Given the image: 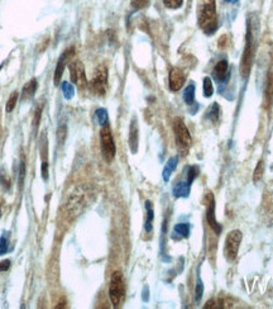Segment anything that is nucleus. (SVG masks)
Segmentation results:
<instances>
[{
  "label": "nucleus",
  "instance_id": "nucleus-1",
  "mask_svg": "<svg viewBox=\"0 0 273 309\" xmlns=\"http://www.w3.org/2000/svg\"><path fill=\"white\" fill-rule=\"evenodd\" d=\"M92 199V191L88 185L78 186L72 193L70 194L66 203V212L70 217H78L82 213V210L90 204Z\"/></svg>",
  "mask_w": 273,
  "mask_h": 309
},
{
  "label": "nucleus",
  "instance_id": "nucleus-2",
  "mask_svg": "<svg viewBox=\"0 0 273 309\" xmlns=\"http://www.w3.org/2000/svg\"><path fill=\"white\" fill-rule=\"evenodd\" d=\"M198 25L206 35H212L218 28L215 0H204V6L198 14Z\"/></svg>",
  "mask_w": 273,
  "mask_h": 309
},
{
  "label": "nucleus",
  "instance_id": "nucleus-3",
  "mask_svg": "<svg viewBox=\"0 0 273 309\" xmlns=\"http://www.w3.org/2000/svg\"><path fill=\"white\" fill-rule=\"evenodd\" d=\"M253 57H254V37H253L250 25H248V31H246V47H244L243 57L240 62V74L243 78H248L250 69H252Z\"/></svg>",
  "mask_w": 273,
  "mask_h": 309
},
{
  "label": "nucleus",
  "instance_id": "nucleus-4",
  "mask_svg": "<svg viewBox=\"0 0 273 309\" xmlns=\"http://www.w3.org/2000/svg\"><path fill=\"white\" fill-rule=\"evenodd\" d=\"M109 296L110 301L116 308L122 305L126 296V286H124L123 275L120 271H116L112 274V280H110L109 286Z\"/></svg>",
  "mask_w": 273,
  "mask_h": 309
},
{
  "label": "nucleus",
  "instance_id": "nucleus-5",
  "mask_svg": "<svg viewBox=\"0 0 273 309\" xmlns=\"http://www.w3.org/2000/svg\"><path fill=\"white\" fill-rule=\"evenodd\" d=\"M174 137H176L177 147H178V150L181 151L182 153H186L188 148L191 147L192 138H191L188 127L185 126V123H184V121H182L181 118L174 119Z\"/></svg>",
  "mask_w": 273,
  "mask_h": 309
},
{
  "label": "nucleus",
  "instance_id": "nucleus-6",
  "mask_svg": "<svg viewBox=\"0 0 273 309\" xmlns=\"http://www.w3.org/2000/svg\"><path fill=\"white\" fill-rule=\"evenodd\" d=\"M100 145H102V152L104 159L106 160V162H112L116 157V148L109 124L102 126V132H100Z\"/></svg>",
  "mask_w": 273,
  "mask_h": 309
},
{
  "label": "nucleus",
  "instance_id": "nucleus-7",
  "mask_svg": "<svg viewBox=\"0 0 273 309\" xmlns=\"http://www.w3.org/2000/svg\"><path fill=\"white\" fill-rule=\"evenodd\" d=\"M242 238H243V234L238 229H234V231H230L228 233L224 245V256L229 262H232V261L236 258Z\"/></svg>",
  "mask_w": 273,
  "mask_h": 309
},
{
  "label": "nucleus",
  "instance_id": "nucleus-8",
  "mask_svg": "<svg viewBox=\"0 0 273 309\" xmlns=\"http://www.w3.org/2000/svg\"><path fill=\"white\" fill-rule=\"evenodd\" d=\"M106 84H108V71L104 66H100L92 78L90 83L91 90L98 95H104L106 92Z\"/></svg>",
  "mask_w": 273,
  "mask_h": 309
},
{
  "label": "nucleus",
  "instance_id": "nucleus-9",
  "mask_svg": "<svg viewBox=\"0 0 273 309\" xmlns=\"http://www.w3.org/2000/svg\"><path fill=\"white\" fill-rule=\"evenodd\" d=\"M70 75H71V81L74 84L84 89L88 86V79L85 75V69H84V65L80 61L71 62L70 64Z\"/></svg>",
  "mask_w": 273,
  "mask_h": 309
},
{
  "label": "nucleus",
  "instance_id": "nucleus-10",
  "mask_svg": "<svg viewBox=\"0 0 273 309\" xmlns=\"http://www.w3.org/2000/svg\"><path fill=\"white\" fill-rule=\"evenodd\" d=\"M72 55H74V47L70 50H66L58 59V62H57L56 66V71H54V85H58V83L61 81L62 74H64V68H66L67 61L70 60V57L72 56Z\"/></svg>",
  "mask_w": 273,
  "mask_h": 309
},
{
  "label": "nucleus",
  "instance_id": "nucleus-11",
  "mask_svg": "<svg viewBox=\"0 0 273 309\" xmlns=\"http://www.w3.org/2000/svg\"><path fill=\"white\" fill-rule=\"evenodd\" d=\"M185 83V75L180 69L174 68L170 71V89L172 92H178Z\"/></svg>",
  "mask_w": 273,
  "mask_h": 309
},
{
  "label": "nucleus",
  "instance_id": "nucleus-12",
  "mask_svg": "<svg viewBox=\"0 0 273 309\" xmlns=\"http://www.w3.org/2000/svg\"><path fill=\"white\" fill-rule=\"evenodd\" d=\"M206 219L208 223L210 224V227L215 231V233L220 234V232H222V226L218 223L216 218H215V200L212 195H209V205H208V210H206Z\"/></svg>",
  "mask_w": 273,
  "mask_h": 309
},
{
  "label": "nucleus",
  "instance_id": "nucleus-13",
  "mask_svg": "<svg viewBox=\"0 0 273 309\" xmlns=\"http://www.w3.org/2000/svg\"><path fill=\"white\" fill-rule=\"evenodd\" d=\"M212 76H214L215 80L218 83H222L228 79L229 76V65H228L226 60H222L216 64V66L214 68V71H212Z\"/></svg>",
  "mask_w": 273,
  "mask_h": 309
},
{
  "label": "nucleus",
  "instance_id": "nucleus-14",
  "mask_svg": "<svg viewBox=\"0 0 273 309\" xmlns=\"http://www.w3.org/2000/svg\"><path fill=\"white\" fill-rule=\"evenodd\" d=\"M129 146L133 153H136L138 150V126H136V118L132 121L130 128H129Z\"/></svg>",
  "mask_w": 273,
  "mask_h": 309
},
{
  "label": "nucleus",
  "instance_id": "nucleus-15",
  "mask_svg": "<svg viewBox=\"0 0 273 309\" xmlns=\"http://www.w3.org/2000/svg\"><path fill=\"white\" fill-rule=\"evenodd\" d=\"M191 190V184L188 183V180L185 181H178V183L176 184V185L174 186V195L176 196V198H186V196H188V194H190Z\"/></svg>",
  "mask_w": 273,
  "mask_h": 309
},
{
  "label": "nucleus",
  "instance_id": "nucleus-16",
  "mask_svg": "<svg viewBox=\"0 0 273 309\" xmlns=\"http://www.w3.org/2000/svg\"><path fill=\"white\" fill-rule=\"evenodd\" d=\"M233 300H230V299L228 298H216V299H212V300L208 301L206 304H205V306L204 308H230V306H233Z\"/></svg>",
  "mask_w": 273,
  "mask_h": 309
},
{
  "label": "nucleus",
  "instance_id": "nucleus-17",
  "mask_svg": "<svg viewBox=\"0 0 273 309\" xmlns=\"http://www.w3.org/2000/svg\"><path fill=\"white\" fill-rule=\"evenodd\" d=\"M177 164H178V157H177V156L171 157V159L167 161L166 166H164V172H162V176H164V181L170 180L172 172H174V169L177 167Z\"/></svg>",
  "mask_w": 273,
  "mask_h": 309
},
{
  "label": "nucleus",
  "instance_id": "nucleus-18",
  "mask_svg": "<svg viewBox=\"0 0 273 309\" xmlns=\"http://www.w3.org/2000/svg\"><path fill=\"white\" fill-rule=\"evenodd\" d=\"M36 92H37V80L32 79V80L28 84H26V86L23 88V95H22V98H23V99H27V98L30 99V98H32L33 95L36 94Z\"/></svg>",
  "mask_w": 273,
  "mask_h": 309
},
{
  "label": "nucleus",
  "instance_id": "nucleus-19",
  "mask_svg": "<svg viewBox=\"0 0 273 309\" xmlns=\"http://www.w3.org/2000/svg\"><path fill=\"white\" fill-rule=\"evenodd\" d=\"M146 209H147V218H146L144 228L146 231L150 233V232H152L153 218H154V213H153V207L152 204H150V202H146Z\"/></svg>",
  "mask_w": 273,
  "mask_h": 309
},
{
  "label": "nucleus",
  "instance_id": "nucleus-20",
  "mask_svg": "<svg viewBox=\"0 0 273 309\" xmlns=\"http://www.w3.org/2000/svg\"><path fill=\"white\" fill-rule=\"evenodd\" d=\"M174 233L180 238H186L190 236V226L188 223H178L174 227Z\"/></svg>",
  "mask_w": 273,
  "mask_h": 309
},
{
  "label": "nucleus",
  "instance_id": "nucleus-21",
  "mask_svg": "<svg viewBox=\"0 0 273 309\" xmlns=\"http://www.w3.org/2000/svg\"><path fill=\"white\" fill-rule=\"evenodd\" d=\"M184 100H185L186 104H194V102H195V85L194 84H190L185 89V92H184Z\"/></svg>",
  "mask_w": 273,
  "mask_h": 309
},
{
  "label": "nucleus",
  "instance_id": "nucleus-22",
  "mask_svg": "<svg viewBox=\"0 0 273 309\" xmlns=\"http://www.w3.org/2000/svg\"><path fill=\"white\" fill-rule=\"evenodd\" d=\"M206 117L212 122H218V119H219V117H220V108L216 103H214V104L209 108Z\"/></svg>",
  "mask_w": 273,
  "mask_h": 309
},
{
  "label": "nucleus",
  "instance_id": "nucleus-23",
  "mask_svg": "<svg viewBox=\"0 0 273 309\" xmlns=\"http://www.w3.org/2000/svg\"><path fill=\"white\" fill-rule=\"evenodd\" d=\"M202 90H204V95L206 98H210L214 93V86H212V81L210 78H205L204 79V84H202Z\"/></svg>",
  "mask_w": 273,
  "mask_h": 309
},
{
  "label": "nucleus",
  "instance_id": "nucleus-24",
  "mask_svg": "<svg viewBox=\"0 0 273 309\" xmlns=\"http://www.w3.org/2000/svg\"><path fill=\"white\" fill-rule=\"evenodd\" d=\"M62 90H64V95L66 99H72L74 95H75V89H74V85L71 83H68V81H64V84H62Z\"/></svg>",
  "mask_w": 273,
  "mask_h": 309
},
{
  "label": "nucleus",
  "instance_id": "nucleus-25",
  "mask_svg": "<svg viewBox=\"0 0 273 309\" xmlns=\"http://www.w3.org/2000/svg\"><path fill=\"white\" fill-rule=\"evenodd\" d=\"M266 99H267L268 104H270L273 100V74L268 78L267 89H266Z\"/></svg>",
  "mask_w": 273,
  "mask_h": 309
},
{
  "label": "nucleus",
  "instance_id": "nucleus-26",
  "mask_svg": "<svg viewBox=\"0 0 273 309\" xmlns=\"http://www.w3.org/2000/svg\"><path fill=\"white\" fill-rule=\"evenodd\" d=\"M96 118L98 122H99L100 126H105V124H108V121H109V117H108V112L105 109H98L96 110Z\"/></svg>",
  "mask_w": 273,
  "mask_h": 309
},
{
  "label": "nucleus",
  "instance_id": "nucleus-27",
  "mask_svg": "<svg viewBox=\"0 0 273 309\" xmlns=\"http://www.w3.org/2000/svg\"><path fill=\"white\" fill-rule=\"evenodd\" d=\"M24 178H26V160H24V157H22V161H20V164H19V180H18L20 189L23 188Z\"/></svg>",
  "mask_w": 273,
  "mask_h": 309
},
{
  "label": "nucleus",
  "instance_id": "nucleus-28",
  "mask_svg": "<svg viewBox=\"0 0 273 309\" xmlns=\"http://www.w3.org/2000/svg\"><path fill=\"white\" fill-rule=\"evenodd\" d=\"M204 294V284L202 281H201V279L198 277V282H196V288H195V300L196 303H198V301L201 300V296H202Z\"/></svg>",
  "mask_w": 273,
  "mask_h": 309
},
{
  "label": "nucleus",
  "instance_id": "nucleus-29",
  "mask_svg": "<svg viewBox=\"0 0 273 309\" xmlns=\"http://www.w3.org/2000/svg\"><path fill=\"white\" fill-rule=\"evenodd\" d=\"M16 102H18V93H13V94L10 95V98H9V100H8V103H6V112H8V113H10L12 110L14 109V107H16Z\"/></svg>",
  "mask_w": 273,
  "mask_h": 309
},
{
  "label": "nucleus",
  "instance_id": "nucleus-30",
  "mask_svg": "<svg viewBox=\"0 0 273 309\" xmlns=\"http://www.w3.org/2000/svg\"><path fill=\"white\" fill-rule=\"evenodd\" d=\"M198 166H190L188 169V179L186 180L190 184H192V181L198 178Z\"/></svg>",
  "mask_w": 273,
  "mask_h": 309
},
{
  "label": "nucleus",
  "instance_id": "nucleus-31",
  "mask_svg": "<svg viewBox=\"0 0 273 309\" xmlns=\"http://www.w3.org/2000/svg\"><path fill=\"white\" fill-rule=\"evenodd\" d=\"M263 171H264L263 162L260 161V164L257 165V167H256V170H254V175H253V180H254V183H257V181H260V179H262Z\"/></svg>",
  "mask_w": 273,
  "mask_h": 309
},
{
  "label": "nucleus",
  "instance_id": "nucleus-32",
  "mask_svg": "<svg viewBox=\"0 0 273 309\" xmlns=\"http://www.w3.org/2000/svg\"><path fill=\"white\" fill-rule=\"evenodd\" d=\"M8 237H6V234H3L2 238H0V255H4V253L8 252Z\"/></svg>",
  "mask_w": 273,
  "mask_h": 309
},
{
  "label": "nucleus",
  "instance_id": "nucleus-33",
  "mask_svg": "<svg viewBox=\"0 0 273 309\" xmlns=\"http://www.w3.org/2000/svg\"><path fill=\"white\" fill-rule=\"evenodd\" d=\"M164 6L170 9H177L182 6L184 0H164Z\"/></svg>",
  "mask_w": 273,
  "mask_h": 309
},
{
  "label": "nucleus",
  "instance_id": "nucleus-34",
  "mask_svg": "<svg viewBox=\"0 0 273 309\" xmlns=\"http://www.w3.org/2000/svg\"><path fill=\"white\" fill-rule=\"evenodd\" d=\"M150 0H132V6L136 9H142L144 7L148 6Z\"/></svg>",
  "mask_w": 273,
  "mask_h": 309
},
{
  "label": "nucleus",
  "instance_id": "nucleus-35",
  "mask_svg": "<svg viewBox=\"0 0 273 309\" xmlns=\"http://www.w3.org/2000/svg\"><path fill=\"white\" fill-rule=\"evenodd\" d=\"M57 138H58L60 143H64V138H66V126L62 124L58 127V131H57Z\"/></svg>",
  "mask_w": 273,
  "mask_h": 309
},
{
  "label": "nucleus",
  "instance_id": "nucleus-36",
  "mask_svg": "<svg viewBox=\"0 0 273 309\" xmlns=\"http://www.w3.org/2000/svg\"><path fill=\"white\" fill-rule=\"evenodd\" d=\"M40 113H42V105H40V108H37V110H36V116H34V119H33V126H34V128H37V127L40 126Z\"/></svg>",
  "mask_w": 273,
  "mask_h": 309
},
{
  "label": "nucleus",
  "instance_id": "nucleus-37",
  "mask_svg": "<svg viewBox=\"0 0 273 309\" xmlns=\"http://www.w3.org/2000/svg\"><path fill=\"white\" fill-rule=\"evenodd\" d=\"M0 183H2V185H3L6 189H9V186H10V180H9L8 176L4 175V172L0 174Z\"/></svg>",
  "mask_w": 273,
  "mask_h": 309
},
{
  "label": "nucleus",
  "instance_id": "nucleus-38",
  "mask_svg": "<svg viewBox=\"0 0 273 309\" xmlns=\"http://www.w3.org/2000/svg\"><path fill=\"white\" fill-rule=\"evenodd\" d=\"M10 267V261L9 260H4L0 262V272L2 271H6V270Z\"/></svg>",
  "mask_w": 273,
  "mask_h": 309
},
{
  "label": "nucleus",
  "instance_id": "nucleus-39",
  "mask_svg": "<svg viewBox=\"0 0 273 309\" xmlns=\"http://www.w3.org/2000/svg\"><path fill=\"white\" fill-rule=\"evenodd\" d=\"M224 2H226V3H236L238 0H224Z\"/></svg>",
  "mask_w": 273,
  "mask_h": 309
},
{
  "label": "nucleus",
  "instance_id": "nucleus-40",
  "mask_svg": "<svg viewBox=\"0 0 273 309\" xmlns=\"http://www.w3.org/2000/svg\"><path fill=\"white\" fill-rule=\"evenodd\" d=\"M0 70H2V66H0Z\"/></svg>",
  "mask_w": 273,
  "mask_h": 309
},
{
  "label": "nucleus",
  "instance_id": "nucleus-41",
  "mask_svg": "<svg viewBox=\"0 0 273 309\" xmlns=\"http://www.w3.org/2000/svg\"><path fill=\"white\" fill-rule=\"evenodd\" d=\"M0 215H2V212H0Z\"/></svg>",
  "mask_w": 273,
  "mask_h": 309
}]
</instances>
